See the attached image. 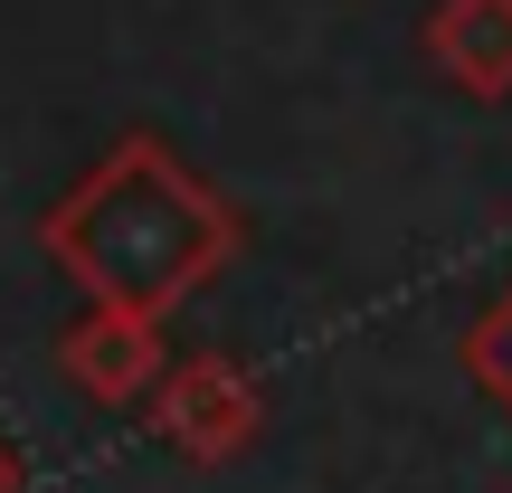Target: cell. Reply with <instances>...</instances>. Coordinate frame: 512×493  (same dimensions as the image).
<instances>
[{
  "mask_svg": "<svg viewBox=\"0 0 512 493\" xmlns=\"http://www.w3.org/2000/svg\"><path fill=\"white\" fill-rule=\"evenodd\" d=\"M484 370H494V380H503V399H512V304H503V323L484 332Z\"/></svg>",
  "mask_w": 512,
  "mask_h": 493,
  "instance_id": "1",
  "label": "cell"
}]
</instances>
